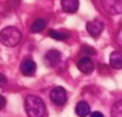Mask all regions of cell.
I'll use <instances>...</instances> for the list:
<instances>
[{
	"label": "cell",
	"mask_w": 122,
	"mask_h": 117,
	"mask_svg": "<svg viewBox=\"0 0 122 117\" xmlns=\"http://www.w3.org/2000/svg\"><path fill=\"white\" fill-rule=\"evenodd\" d=\"M25 108L29 117H46V104L36 95H27L25 100Z\"/></svg>",
	"instance_id": "1"
},
{
	"label": "cell",
	"mask_w": 122,
	"mask_h": 117,
	"mask_svg": "<svg viewBox=\"0 0 122 117\" xmlns=\"http://www.w3.org/2000/svg\"><path fill=\"white\" fill-rule=\"evenodd\" d=\"M22 39V33L19 29L13 26H7L0 32V42L5 46H16Z\"/></svg>",
	"instance_id": "2"
},
{
	"label": "cell",
	"mask_w": 122,
	"mask_h": 117,
	"mask_svg": "<svg viewBox=\"0 0 122 117\" xmlns=\"http://www.w3.org/2000/svg\"><path fill=\"white\" fill-rule=\"evenodd\" d=\"M68 100V94L66 90L63 87H55L50 91V101L56 105H63Z\"/></svg>",
	"instance_id": "3"
},
{
	"label": "cell",
	"mask_w": 122,
	"mask_h": 117,
	"mask_svg": "<svg viewBox=\"0 0 122 117\" xmlns=\"http://www.w3.org/2000/svg\"><path fill=\"white\" fill-rule=\"evenodd\" d=\"M102 6L109 15L122 13V0H102Z\"/></svg>",
	"instance_id": "4"
},
{
	"label": "cell",
	"mask_w": 122,
	"mask_h": 117,
	"mask_svg": "<svg viewBox=\"0 0 122 117\" xmlns=\"http://www.w3.org/2000/svg\"><path fill=\"white\" fill-rule=\"evenodd\" d=\"M78 68L83 74H91L95 70V64L91 59V56H82V58L78 59Z\"/></svg>",
	"instance_id": "5"
},
{
	"label": "cell",
	"mask_w": 122,
	"mask_h": 117,
	"mask_svg": "<svg viewBox=\"0 0 122 117\" xmlns=\"http://www.w3.org/2000/svg\"><path fill=\"white\" fill-rule=\"evenodd\" d=\"M86 30H88V33L91 36L98 38L102 33V30H103V23L101 20H96V19L95 20H91V22L86 23Z\"/></svg>",
	"instance_id": "6"
},
{
	"label": "cell",
	"mask_w": 122,
	"mask_h": 117,
	"mask_svg": "<svg viewBox=\"0 0 122 117\" xmlns=\"http://www.w3.org/2000/svg\"><path fill=\"white\" fill-rule=\"evenodd\" d=\"M20 71L26 77L35 75V72H36V62L33 59H30V58H26V59L20 64Z\"/></svg>",
	"instance_id": "7"
},
{
	"label": "cell",
	"mask_w": 122,
	"mask_h": 117,
	"mask_svg": "<svg viewBox=\"0 0 122 117\" xmlns=\"http://www.w3.org/2000/svg\"><path fill=\"white\" fill-rule=\"evenodd\" d=\"M60 59H62V55H60V52L56 51V49H50L45 55V61H46V64L49 67H56L60 62Z\"/></svg>",
	"instance_id": "8"
},
{
	"label": "cell",
	"mask_w": 122,
	"mask_h": 117,
	"mask_svg": "<svg viewBox=\"0 0 122 117\" xmlns=\"http://www.w3.org/2000/svg\"><path fill=\"white\" fill-rule=\"evenodd\" d=\"M109 65L115 70H121L122 68V52L119 51H113L109 55Z\"/></svg>",
	"instance_id": "9"
},
{
	"label": "cell",
	"mask_w": 122,
	"mask_h": 117,
	"mask_svg": "<svg viewBox=\"0 0 122 117\" xmlns=\"http://www.w3.org/2000/svg\"><path fill=\"white\" fill-rule=\"evenodd\" d=\"M60 5L66 13H75L79 7V0H60Z\"/></svg>",
	"instance_id": "10"
},
{
	"label": "cell",
	"mask_w": 122,
	"mask_h": 117,
	"mask_svg": "<svg viewBox=\"0 0 122 117\" xmlns=\"http://www.w3.org/2000/svg\"><path fill=\"white\" fill-rule=\"evenodd\" d=\"M75 113L79 116V117H86L91 114V107L86 101H79L76 105H75Z\"/></svg>",
	"instance_id": "11"
},
{
	"label": "cell",
	"mask_w": 122,
	"mask_h": 117,
	"mask_svg": "<svg viewBox=\"0 0 122 117\" xmlns=\"http://www.w3.org/2000/svg\"><path fill=\"white\" fill-rule=\"evenodd\" d=\"M45 26H46V20H45V19H36V20L32 23V26H30V32H33V33L42 32V30L45 29Z\"/></svg>",
	"instance_id": "12"
},
{
	"label": "cell",
	"mask_w": 122,
	"mask_h": 117,
	"mask_svg": "<svg viewBox=\"0 0 122 117\" xmlns=\"http://www.w3.org/2000/svg\"><path fill=\"white\" fill-rule=\"evenodd\" d=\"M49 36L52 39H56V41H66L69 38V33L66 32H59V30H55V29H50L49 30Z\"/></svg>",
	"instance_id": "13"
},
{
	"label": "cell",
	"mask_w": 122,
	"mask_h": 117,
	"mask_svg": "<svg viewBox=\"0 0 122 117\" xmlns=\"http://www.w3.org/2000/svg\"><path fill=\"white\" fill-rule=\"evenodd\" d=\"M112 117H122V101H118L112 107Z\"/></svg>",
	"instance_id": "14"
},
{
	"label": "cell",
	"mask_w": 122,
	"mask_h": 117,
	"mask_svg": "<svg viewBox=\"0 0 122 117\" xmlns=\"http://www.w3.org/2000/svg\"><path fill=\"white\" fill-rule=\"evenodd\" d=\"M82 53H86V56H91V55H95L96 51L93 48H91V46H83L82 48Z\"/></svg>",
	"instance_id": "15"
},
{
	"label": "cell",
	"mask_w": 122,
	"mask_h": 117,
	"mask_svg": "<svg viewBox=\"0 0 122 117\" xmlns=\"http://www.w3.org/2000/svg\"><path fill=\"white\" fill-rule=\"evenodd\" d=\"M116 41H118V43L122 46V26L119 28V30H118V36H116Z\"/></svg>",
	"instance_id": "16"
},
{
	"label": "cell",
	"mask_w": 122,
	"mask_h": 117,
	"mask_svg": "<svg viewBox=\"0 0 122 117\" xmlns=\"http://www.w3.org/2000/svg\"><path fill=\"white\" fill-rule=\"evenodd\" d=\"M6 82H7V78H6L3 74H0V87H5Z\"/></svg>",
	"instance_id": "17"
},
{
	"label": "cell",
	"mask_w": 122,
	"mask_h": 117,
	"mask_svg": "<svg viewBox=\"0 0 122 117\" xmlns=\"http://www.w3.org/2000/svg\"><path fill=\"white\" fill-rule=\"evenodd\" d=\"M5 105H6V98L3 95H0V110L5 108Z\"/></svg>",
	"instance_id": "18"
},
{
	"label": "cell",
	"mask_w": 122,
	"mask_h": 117,
	"mask_svg": "<svg viewBox=\"0 0 122 117\" xmlns=\"http://www.w3.org/2000/svg\"><path fill=\"white\" fill-rule=\"evenodd\" d=\"M91 117H103V114L99 111H93V113H91Z\"/></svg>",
	"instance_id": "19"
}]
</instances>
